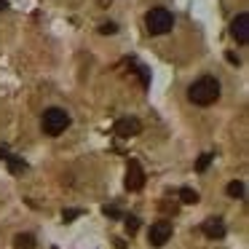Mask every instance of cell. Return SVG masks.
Instances as JSON below:
<instances>
[{
	"instance_id": "2",
	"label": "cell",
	"mask_w": 249,
	"mask_h": 249,
	"mask_svg": "<svg viewBox=\"0 0 249 249\" xmlns=\"http://www.w3.org/2000/svg\"><path fill=\"white\" fill-rule=\"evenodd\" d=\"M145 24H147V33L150 35H166V33H172V27H174V17H172L169 8L158 6V8H150V11H147Z\"/></svg>"
},
{
	"instance_id": "1",
	"label": "cell",
	"mask_w": 249,
	"mask_h": 249,
	"mask_svg": "<svg viewBox=\"0 0 249 249\" xmlns=\"http://www.w3.org/2000/svg\"><path fill=\"white\" fill-rule=\"evenodd\" d=\"M188 97H190V102L198 105V107H209V105H214L217 99H220V81L212 78V75L198 78L196 83H190Z\"/></svg>"
},
{
	"instance_id": "8",
	"label": "cell",
	"mask_w": 249,
	"mask_h": 249,
	"mask_svg": "<svg viewBox=\"0 0 249 249\" xmlns=\"http://www.w3.org/2000/svg\"><path fill=\"white\" fill-rule=\"evenodd\" d=\"M201 231H204L206 238H222L225 236V222H222L220 217H209V220L201 225Z\"/></svg>"
},
{
	"instance_id": "10",
	"label": "cell",
	"mask_w": 249,
	"mask_h": 249,
	"mask_svg": "<svg viewBox=\"0 0 249 249\" xmlns=\"http://www.w3.org/2000/svg\"><path fill=\"white\" fill-rule=\"evenodd\" d=\"M244 193H247V188H244L241 179H236V182L228 185V196H231V198H244Z\"/></svg>"
},
{
	"instance_id": "3",
	"label": "cell",
	"mask_w": 249,
	"mask_h": 249,
	"mask_svg": "<svg viewBox=\"0 0 249 249\" xmlns=\"http://www.w3.org/2000/svg\"><path fill=\"white\" fill-rule=\"evenodd\" d=\"M70 126V113L62 107H49L43 113V131L49 137H59L62 131Z\"/></svg>"
},
{
	"instance_id": "18",
	"label": "cell",
	"mask_w": 249,
	"mask_h": 249,
	"mask_svg": "<svg viewBox=\"0 0 249 249\" xmlns=\"http://www.w3.org/2000/svg\"><path fill=\"white\" fill-rule=\"evenodd\" d=\"M99 6H110V0H99Z\"/></svg>"
},
{
	"instance_id": "11",
	"label": "cell",
	"mask_w": 249,
	"mask_h": 249,
	"mask_svg": "<svg viewBox=\"0 0 249 249\" xmlns=\"http://www.w3.org/2000/svg\"><path fill=\"white\" fill-rule=\"evenodd\" d=\"M179 201H182V204H196V201H198V193H196L193 188H182L179 190Z\"/></svg>"
},
{
	"instance_id": "14",
	"label": "cell",
	"mask_w": 249,
	"mask_h": 249,
	"mask_svg": "<svg viewBox=\"0 0 249 249\" xmlns=\"http://www.w3.org/2000/svg\"><path fill=\"white\" fill-rule=\"evenodd\" d=\"M126 231H129V233H137V231H140V220H137V217H126Z\"/></svg>"
},
{
	"instance_id": "9",
	"label": "cell",
	"mask_w": 249,
	"mask_h": 249,
	"mask_svg": "<svg viewBox=\"0 0 249 249\" xmlns=\"http://www.w3.org/2000/svg\"><path fill=\"white\" fill-rule=\"evenodd\" d=\"M14 247L17 249H33L35 247V236H30V233H19V236L14 238Z\"/></svg>"
},
{
	"instance_id": "6",
	"label": "cell",
	"mask_w": 249,
	"mask_h": 249,
	"mask_svg": "<svg viewBox=\"0 0 249 249\" xmlns=\"http://www.w3.org/2000/svg\"><path fill=\"white\" fill-rule=\"evenodd\" d=\"M142 185H145V172H142L140 161L131 158L126 166V190H142Z\"/></svg>"
},
{
	"instance_id": "17",
	"label": "cell",
	"mask_w": 249,
	"mask_h": 249,
	"mask_svg": "<svg viewBox=\"0 0 249 249\" xmlns=\"http://www.w3.org/2000/svg\"><path fill=\"white\" fill-rule=\"evenodd\" d=\"M3 8H8V3H6V0H0V11H3Z\"/></svg>"
},
{
	"instance_id": "5",
	"label": "cell",
	"mask_w": 249,
	"mask_h": 249,
	"mask_svg": "<svg viewBox=\"0 0 249 249\" xmlns=\"http://www.w3.org/2000/svg\"><path fill=\"white\" fill-rule=\"evenodd\" d=\"M231 35L236 38L238 46H247L249 43V14L241 11L236 19L231 22Z\"/></svg>"
},
{
	"instance_id": "7",
	"label": "cell",
	"mask_w": 249,
	"mask_h": 249,
	"mask_svg": "<svg viewBox=\"0 0 249 249\" xmlns=\"http://www.w3.org/2000/svg\"><path fill=\"white\" fill-rule=\"evenodd\" d=\"M140 131H142V124L134 118V115H126V118H121L118 124H115V137H121V140L137 137Z\"/></svg>"
},
{
	"instance_id": "12",
	"label": "cell",
	"mask_w": 249,
	"mask_h": 249,
	"mask_svg": "<svg viewBox=\"0 0 249 249\" xmlns=\"http://www.w3.org/2000/svg\"><path fill=\"white\" fill-rule=\"evenodd\" d=\"M212 158H214V156H212V153H204V156L198 158V163H196V169H198V172H204V169H206V166H209V163H212Z\"/></svg>"
},
{
	"instance_id": "15",
	"label": "cell",
	"mask_w": 249,
	"mask_h": 249,
	"mask_svg": "<svg viewBox=\"0 0 249 249\" xmlns=\"http://www.w3.org/2000/svg\"><path fill=\"white\" fill-rule=\"evenodd\" d=\"M75 217H81V209H67L65 214H62V220H65V222H72Z\"/></svg>"
},
{
	"instance_id": "4",
	"label": "cell",
	"mask_w": 249,
	"mask_h": 249,
	"mask_svg": "<svg viewBox=\"0 0 249 249\" xmlns=\"http://www.w3.org/2000/svg\"><path fill=\"white\" fill-rule=\"evenodd\" d=\"M169 238H172V222H169V220L153 222L150 231H147V241H150L153 247H163Z\"/></svg>"
},
{
	"instance_id": "13",
	"label": "cell",
	"mask_w": 249,
	"mask_h": 249,
	"mask_svg": "<svg viewBox=\"0 0 249 249\" xmlns=\"http://www.w3.org/2000/svg\"><path fill=\"white\" fill-rule=\"evenodd\" d=\"M99 33H102V35H115V33H118V24H113V22L99 24Z\"/></svg>"
},
{
	"instance_id": "16",
	"label": "cell",
	"mask_w": 249,
	"mask_h": 249,
	"mask_svg": "<svg viewBox=\"0 0 249 249\" xmlns=\"http://www.w3.org/2000/svg\"><path fill=\"white\" fill-rule=\"evenodd\" d=\"M105 214H110V217H121V212L115 209V206H105Z\"/></svg>"
}]
</instances>
